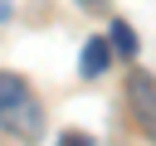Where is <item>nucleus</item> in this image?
Returning a JSON list of instances; mask_svg holds the SVG:
<instances>
[{"label": "nucleus", "instance_id": "obj_1", "mask_svg": "<svg viewBox=\"0 0 156 146\" xmlns=\"http://www.w3.org/2000/svg\"><path fill=\"white\" fill-rule=\"evenodd\" d=\"M0 127L15 131L20 141H39L44 136V107L24 88V78H15V73H0Z\"/></svg>", "mask_w": 156, "mask_h": 146}, {"label": "nucleus", "instance_id": "obj_2", "mask_svg": "<svg viewBox=\"0 0 156 146\" xmlns=\"http://www.w3.org/2000/svg\"><path fill=\"white\" fill-rule=\"evenodd\" d=\"M127 102H132V117L141 122V131L156 141V78L151 73H127Z\"/></svg>", "mask_w": 156, "mask_h": 146}, {"label": "nucleus", "instance_id": "obj_5", "mask_svg": "<svg viewBox=\"0 0 156 146\" xmlns=\"http://www.w3.org/2000/svg\"><path fill=\"white\" fill-rule=\"evenodd\" d=\"M54 146H93V141H88V136H83V131H63V136H58V141H54Z\"/></svg>", "mask_w": 156, "mask_h": 146}, {"label": "nucleus", "instance_id": "obj_3", "mask_svg": "<svg viewBox=\"0 0 156 146\" xmlns=\"http://www.w3.org/2000/svg\"><path fill=\"white\" fill-rule=\"evenodd\" d=\"M107 39H88L83 44V54H78V73L83 78H98V73H107Z\"/></svg>", "mask_w": 156, "mask_h": 146}, {"label": "nucleus", "instance_id": "obj_4", "mask_svg": "<svg viewBox=\"0 0 156 146\" xmlns=\"http://www.w3.org/2000/svg\"><path fill=\"white\" fill-rule=\"evenodd\" d=\"M107 49H117L122 58H132V54H136V29H132L127 19H117V24H112V44H107Z\"/></svg>", "mask_w": 156, "mask_h": 146}]
</instances>
